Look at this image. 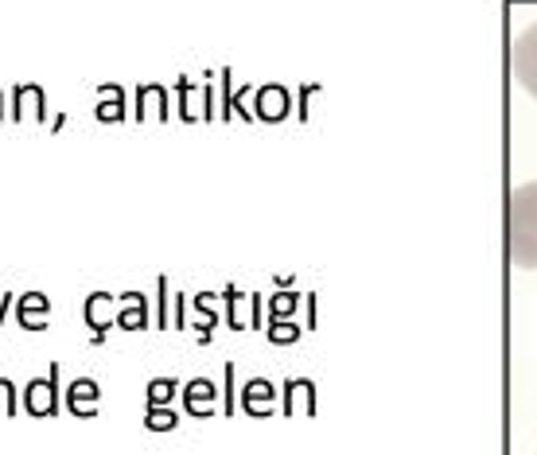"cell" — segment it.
<instances>
[{
    "instance_id": "6da1fadb",
    "label": "cell",
    "mask_w": 537,
    "mask_h": 455,
    "mask_svg": "<svg viewBox=\"0 0 537 455\" xmlns=\"http://www.w3.org/2000/svg\"><path fill=\"white\" fill-rule=\"evenodd\" d=\"M506 249L518 269H537V179L510 191L506 203Z\"/></svg>"
},
{
    "instance_id": "7a4b0ae2",
    "label": "cell",
    "mask_w": 537,
    "mask_h": 455,
    "mask_svg": "<svg viewBox=\"0 0 537 455\" xmlns=\"http://www.w3.org/2000/svg\"><path fill=\"white\" fill-rule=\"evenodd\" d=\"M510 70L518 78V86L537 98V20L526 32L514 35V47H510Z\"/></svg>"
}]
</instances>
